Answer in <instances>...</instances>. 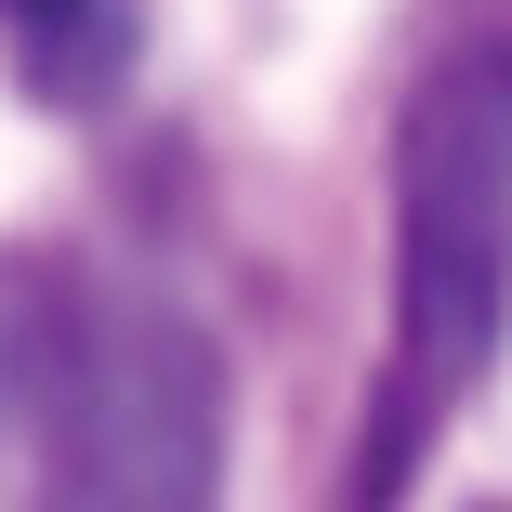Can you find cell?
<instances>
[{"label":"cell","mask_w":512,"mask_h":512,"mask_svg":"<svg viewBox=\"0 0 512 512\" xmlns=\"http://www.w3.org/2000/svg\"><path fill=\"white\" fill-rule=\"evenodd\" d=\"M0 40H14L27 79L66 92V106H92V92L119 79V14L106 0H0Z\"/></svg>","instance_id":"cell-3"},{"label":"cell","mask_w":512,"mask_h":512,"mask_svg":"<svg viewBox=\"0 0 512 512\" xmlns=\"http://www.w3.org/2000/svg\"><path fill=\"white\" fill-rule=\"evenodd\" d=\"M499 316H512V14L460 27L394 119V355L355 460L368 512H394L407 473L434 460V434L499 355Z\"/></svg>","instance_id":"cell-2"},{"label":"cell","mask_w":512,"mask_h":512,"mask_svg":"<svg viewBox=\"0 0 512 512\" xmlns=\"http://www.w3.org/2000/svg\"><path fill=\"white\" fill-rule=\"evenodd\" d=\"M0 512H224V355L197 316L79 276H0Z\"/></svg>","instance_id":"cell-1"}]
</instances>
